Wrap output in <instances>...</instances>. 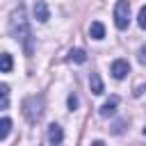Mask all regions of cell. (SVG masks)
<instances>
[{"label": "cell", "instance_id": "5b68a950", "mask_svg": "<svg viewBox=\"0 0 146 146\" xmlns=\"http://www.w3.org/2000/svg\"><path fill=\"white\" fill-rule=\"evenodd\" d=\"M48 141H50L52 146H59V144L64 141V132H62V125L52 123V125L48 128Z\"/></svg>", "mask_w": 146, "mask_h": 146}, {"label": "cell", "instance_id": "ba28073f", "mask_svg": "<svg viewBox=\"0 0 146 146\" xmlns=\"http://www.w3.org/2000/svg\"><path fill=\"white\" fill-rule=\"evenodd\" d=\"M89 87H91V91H94L96 96L103 94V80H100L98 73H91V78H89Z\"/></svg>", "mask_w": 146, "mask_h": 146}, {"label": "cell", "instance_id": "8fae6325", "mask_svg": "<svg viewBox=\"0 0 146 146\" xmlns=\"http://www.w3.org/2000/svg\"><path fill=\"white\" fill-rule=\"evenodd\" d=\"M9 71H11V55L2 52V73H9Z\"/></svg>", "mask_w": 146, "mask_h": 146}, {"label": "cell", "instance_id": "8992f818", "mask_svg": "<svg viewBox=\"0 0 146 146\" xmlns=\"http://www.w3.org/2000/svg\"><path fill=\"white\" fill-rule=\"evenodd\" d=\"M116 105H119V96H110L105 100V105L100 107V116H112L116 112Z\"/></svg>", "mask_w": 146, "mask_h": 146}, {"label": "cell", "instance_id": "9a60e30c", "mask_svg": "<svg viewBox=\"0 0 146 146\" xmlns=\"http://www.w3.org/2000/svg\"><path fill=\"white\" fill-rule=\"evenodd\" d=\"M91 146H105V144H103V141H94Z\"/></svg>", "mask_w": 146, "mask_h": 146}, {"label": "cell", "instance_id": "9c48e42d", "mask_svg": "<svg viewBox=\"0 0 146 146\" xmlns=\"http://www.w3.org/2000/svg\"><path fill=\"white\" fill-rule=\"evenodd\" d=\"M68 59H71V62H78V64H82V62H87V55H84V50H82V48H75V50H71Z\"/></svg>", "mask_w": 146, "mask_h": 146}, {"label": "cell", "instance_id": "7c38bea8", "mask_svg": "<svg viewBox=\"0 0 146 146\" xmlns=\"http://www.w3.org/2000/svg\"><path fill=\"white\" fill-rule=\"evenodd\" d=\"M137 23H139V27L141 30H146V5L139 9V16H137Z\"/></svg>", "mask_w": 146, "mask_h": 146}, {"label": "cell", "instance_id": "30bf717a", "mask_svg": "<svg viewBox=\"0 0 146 146\" xmlns=\"http://www.w3.org/2000/svg\"><path fill=\"white\" fill-rule=\"evenodd\" d=\"M9 130H11V121L5 116L2 121H0V139H7V135H9Z\"/></svg>", "mask_w": 146, "mask_h": 146}, {"label": "cell", "instance_id": "7a4b0ae2", "mask_svg": "<svg viewBox=\"0 0 146 146\" xmlns=\"http://www.w3.org/2000/svg\"><path fill=\"white\" fill-rule=\"evenodd\" d=\"M114 23L119 30H125L130 25V2L128 0H119L114 5Z\"/></svg>", "mask_w": 146, "mask_h": 146}, {"label": "cell", "instance_id": "5bb4252c", "mask_svg": "<svg viewBox=\"0 0 146 146\" xmlns=\"http://www.w3.org/2000/svg\"><path fill=\"white\" fill-rule=\"evenodd\" d=\"M139 62L146 64V48H141V52H139Z\"/></svg>", "mask_w": 146, "mask_h": 146}, {"label": "cell", "instance_id": "6da1fadb", "mask_svg": "<svg viewBox=\"0 0 146 146\" xmlns=\"http://www.w3.org/2000/svg\"><path fill=\"white\" fill-rule=\"evenodd\" d=\"M11 34L18 39V41H23V48H25V52L30 55L32 52V43H30V30H27V23H25V11H23V7L14 14V18H11Z\"/></svg>", "mask_w": 146, "mask_h": 146}, {"label": "cell", "instance_id": "277c9868", "mask_svg": "<svg viewBox=\"0 0 146 146\" xmlns=\"http://www.w3.org/2000/svg\"><path fill=\"white\" fill-rule=\"evenodd\" d=\"M34 18H36L39 23H46V21L50 18V11H48V5H46L43 0H36V2H34Z\"/></svg>", "mask_w": 146, "mask_h": 146}, {"label": "cell", "instance_id": "3957f363", "mask_svg": "<svg viewBox=\"0 0 146 146\" xmlns=\"http://www.w3.org/2000/svg\"><path fill=\"white\" fill-rule=\"evenodd\" d=\"M110 73H112L116 80H123V78L130 73V64H128L125 59H114L112 66H110Z\"/></svg>", "mask_w": 146, "mask_h": 146}, {"label": "cell", "instance_id": "52a82bcc", "mask_svg": "<svg viewBox=\"0 0 146 146\" xmlns=\"http://www.w3.org/2000/svg\"><path fill=\"white\" fill-rule=\"evenodd\" d=\"M89 34H91L94 39H103V36H105V25H103L100 21H94V23L89 25Z\"/></svg>", "mask_w": 146, "mask_h": 146}, {"label": "cell", "instance_id": "2e32d148", "mask_svg": "<svg viewBox=\"0 0 146 146\" xmlns=\"http://www.w3.org/2000/svg\"><path fill=\"white\" fill-rule=\"evenodd\" d=\"M144 135H146V128H144Z\"/></svg>", "mask_w": 146, "mask_h": 146}, {"label": "cell", "instance_id": "4fadbf2b", "mask_svg": "<svg viewBox=\"0 0 146 146\" xmlns=\"http://www.w3.org/2000/svg\"><path fill=\"white\" fill-rule=\"evenodd\" d=\"M68 107H71V110H75V107H78V96H75V94H71V96H68Z\"/></svg>", "mask_w": 146, "mask_h": 146}]
</instances>
